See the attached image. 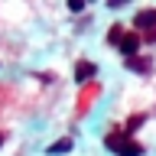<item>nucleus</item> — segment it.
Masks as SVG:
<instances>
[{
	"label": "nucleus",
	"mask_w": 156,
	"mask_h": 156,
	"mask_svg": "<svg viewBox=\"0 0 156 156\" xmlns=\"http://www.w3.org/2000/svg\"><path fill=\"white\" fill-rule=\"evenodd\" d=\"M68 150H72V140H58V143H55V146H49L46 153H49V156H52V153H55V156H58V153H68Z\"/></svg>",
	"instance_id": "nucleus-7"
},
{
	"label": "nucleus",
	"mask_w": 156,
	"mask_h": 156,
	"mask_svg": "<svg viewBox=\"0 0 156 156\" xmlns=\"http://www.w3.org/2000/svg\"><path fill=\"white\" fill-rule=\"evenodd\" d=\"M120 156H143V146L140 143H127L124 150H120Z\"/></svg>",
	"instance_id": "nucleus-9"
},
{
	"label": "nucleus",
	"mask_w": 156,
	"mask_h": 156,
	"mask_svg": "<svg viewBox=\"0 0 156 156\" xmlns=\"http://www.w3.org/2000/svg\"><path fill=\"white\" fill-rule=\"evenodd\" d=\"M3 140H7V133H3V130H0V146H3Z\"/></svg>",
	"instance_id": "nucleus-10"
},
{
	"label": "nucleus",
	"mask_w": 156,
	"mask_h": 156,
	"mask_svg": "<svg viewBox=\"0 0 156 156\" xmlns=\"http://www.w3.org/2000/svg\"><path fill=\"white\" fill-rule=\"evenodd\" d=\"M94 72H98L94 62H85V58H81L75 65V81H88V78H94Z\"/></svg>",
	"instance_id": "nucleus-3"
},
{
	"label": "nucleus",
	"mask_w": 156,
	"mask_h": 156,
	"mask_svg": "<svg viewBox=\"0 0 156 156\" xmlns=\"http://www.w3.org/2000/svg\"><path fill=\"white\" fill-rule=\"evenodd\" d=\"M143 120H146L143 114H136V117H130V120H127V127H124V130H127V136L133 133V130H140V127H143Z\"/></svg>",
	"instance_id": "nucleus-6"
},
{
	"label": "nucleus",
	"mask_w": 156,
	"mask_h": 156,
	"mask_svg": "<svg viewBox=\"0 0 156 156\" xmlns=\"http://www.w3.org/2000/svg\"><path fill=\"white\" fill-rule=\"evenodd\" d=\"M120 39H124V26H111V36H107V42H111V46H120Z\"/></svg>",
	"instance_id": "nucleus-8"
},
{
	"label": "nucleus",
	"mask_w": 156,
	"mask_h": 156,
	"mask_svg": "<svg viewBox=\"0 0 156 156\" xmlns=\"http://www.w3.org/2000/svg\"><path fill=\"white\" fill-rule=\"evenodd\" d=\"M133 29H136V33H143L146 42H156V10L153 7L140 10V13L133 16Z\"/></svg>",
	"instance_id": "nucleus-1"
},
{
	"label": "nucleus",
	"mask_w": 156,
	"mask_h": 156,
	"mask_svg": "<svg viewBox=\"0 0 156 156\" xmlns=\"http://www.w3.org/2000/svg\"><path fill=\"white\" fill-rule=\"evenodd\" d=\"M127 68H133V72L146 75V72H150V58H127Z\"/></svg>",
	"instance_id": "nucleus-5"
},
{
	"label": "nucleus",
	"mask_w": 156,
	"mask_h": 156,
	"mask_svg": "<svg viewBox=\"0 0 156 156\" xmlns=\"http://www.w3.org/2000/svg\"><path fill=\"white\" fill-rule=\"evenodd\" d=\"M127 143H130V136H127V133H107L104 136V146H107V150H114L117 156H120V150H124Z\"/></svg>",
	"instance_id": "nucleus-2"
},
{
	"label": "nucleus",
	"mask_w": 156,
	"mask_h": 156,
	"mask_svg": "<svg viewBox=\"0 0 156 156\" xmlns=\"http://www.w3.org/2000/svg\"><path fill=\"white\" fill-rule=\"evenodd\" d=\"M136 46H140V36H136V33H133V36H124V39H120V52H124L127 58H133Z\"/></svg>",
	"instance_id": "nucleus-4"
}]
</instances>
